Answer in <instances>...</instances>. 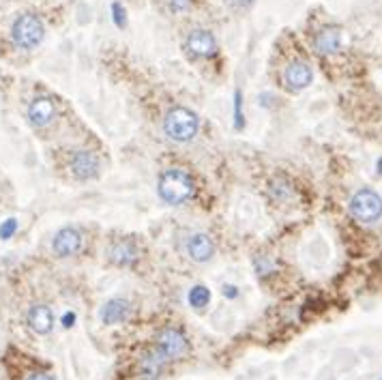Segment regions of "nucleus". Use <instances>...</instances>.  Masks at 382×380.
Segmentation results:
<instances>
[{
    "label": "nucleus",
    "mask_w": 382,
    "mask_h": 380,
    "mask_svg": "<svg viewBox=\"0 0 382 380\" xmlns=\"http://www.w3.org/2000/svg\"><path fill=\"white\" fill-rule=\"evenodd\" d=\"M165 361H168V359H165L163 354L157 350V346H155L153 350H149L144 357H142V361H140V374L144 376L147 380H155L163 372Z\"/></svg>",
    "instance_id": "dca6fc26"
},
{
    "label": "nucleus",
    "mask_w": 382,
    "mask_h": 380,
    "mask_svg": "<svg viewBox=\"0 0 382 380\" xmlns=\"http://www.w3.org/2000/svg\"><path fill=\"white\" fill-rule=\"evenodd\" d=\"M15 380H56L50 372H47L43 365L31 363L26 370L22 372V376H15Z\"/></svg>",
    "instance_id": "a211bd4d"
},
{
    "label": "nucleus",
    "mask_w": 382,
    "mask_h": 380,
    "mask_svg": "<svg viewBox=\"0 0 382 380\" xmlns=\"http://www.w3.org/2000/svg\"><path fill=\"white\" fill-rule=\"evenodd\" d=\"M131 314V305L125 299H110L101 307V322L103 324H118L127 320Z\"/></svg>",
    "instance_id": "2eb2a0df"
},
{
    "label": "nucleus",
    "mask_w": 382,
    "mask_h": 380,
    "mask_svg": "<svg viewBox=\"0 0 382 380\" xmlns=\"http://www.w3.org/2000/svg\"><path fill=\"white\" fill-rule=\"evenodd\" d=\"M376 172H378V174H382V159H380V161H378V165H376Z\"/></svg>",
    "instance_id": "393cba45"
},
{
    "label": "nucleus",
    "mask_w": 382,
    "mask_h": 380,
    "mask_svg": "<svg viewBox=\"0 0 382 380\" xmlns=\"http://www.w3.org/2000/svg\"><path fill=\"white\" fill-rule=\"evenodd\" d=\"M84 247V239H82V232L78 228H60L54 239H52V251L58 258H71V256H78Z\"/></svg>",
    "instance_id": "6e6552de"
},
{
    "label": "nucleus",
    "mask_w": 382,
    "mask_h": 380,
    "mask_svg": "<svg viewBox=\"0 0 382 380\" xmlns=\"http://www.w3.org/2000/svg\"><path fill=\"white\" fill-rule=\"evenodd\" d=\"M45 26L39 15L35 13H22L15 17L11 26V39L22 50H35V47L43 41Z\"/></svg>",
    "instance_id": "7ed1b4c3"
},
{
    "label": "nucleus",
    "mask_w": 382,
    "mask_h": 380,
    "mask_svg": "<svg viewBox=\"0 0 382 380\" xmlns=\"http://www.w3.org/2000/svg\"><path fill=\"white\" fill-rule=\"evenodd\" d=\"M187 299H189L191 307H196V310H204V307L208 305V301H210V290L206 286H194L189 290Z\"/></svg>",
    "instance_id": "f3484780"
},
{
    "label": "nucleus",
    "mask_w": 382,
    "mask_h": 380,
    "mask_svg": "<svg viewBox=\"0 0 382 380\" xmlns=\"http://www.w3.org/2000/svg\"><path fill=\"white\" fill-rule=\"evenodd\" d=\"M187 254L191 260H196V263H206L215 254V243L206 234H194L187 241Z\"/></svg>",
    "instance_id": "4468645a"
},
{
    "label": "nucleus",
    "mask_w": 382,
    "mask_h": 380,
    "mask_svg": "<svg viewBox=\"0 0 382 380\" xmlns=\"http://www.w3.org/2000/svg\"><path fill=\"white\" fill-rule=\"evenodd\" d=\"M234 123H236V129L243 127V118H241V94L236 92L234 97Z\"/></svg>",
    "instance_id": "412c9836"
},
{
    "label": "nucleus",
    "mask_w": 382,
    "mask_h": 380,
    "mask_svg": "<svg viewBox=\"0 0 382 380\" xmlns=\"http://www.w3.org/2000/svg\"><path fill=\"white\" fill-rule=\"evenodd\" d=\"M342 41H344V37H342L340 26H324L314 39V47L322 56H333L342 50Z\"/></svg>",
    "instance_id": "ddd939ff"
},
{
    "label": "nucleus",
    "mask_w": 382,
    "mask_h": 380,
    "mask_svg": "<svg viewBox=\"0 0 382 380\" xmlns=\"http://www.w3.org/2000/svg\"><path fill=\"white\" fill-rule=\"evenodd\" d=\"M63 322H65V327H74V322H76V314H74V312H67V314H65V318H63Z\"/></svg>",
    "instance_id": "b1692460"
},
{
    "label": "nucleus",
    "mask_w": 382,
    "mask_h": 380,
    "mask_svg": "<svg viewBox=\"0 0 382 380\" xmlns=\"http://www.w3.org/2000/svg\"><path fill=\"white\" fill-rule=\"evenodd\" d=\"M69 168H71V174L78 181H92L99 176L101 163L97 155H92L88 151H76L69 159Z\"/></svg>",
    "instance_id": "1a4fd4ad"
},
{
    "label": "nucleus",
    "mask_w": 382,
    "mask_h": 380,
    "mask_svg": "<svg viewBox=\"0 0 382 380\" xmlns=\"http://www.w3.org/2000/svg\"><path fill=\"white\" fill-rule=\"evenodd\" d=\"M163 3L172 13H185L191 7V0H163Z\"/></svg>",
    "instance_id": "aec40b11"
},
{
    "label": "nucleus",
    "mask_w": 382,
    "mask_h": 380,
    "mask_svg": "<svg viewBox=\"0 0 382 380\" xmlns=\"http://www.w3.org/2000/svg\"><path fill=\"white\" fill-rule=\"evenodd\" d=\"M312 82H314V71L303 60L290 63L283 71V86L288 88L290 92H299V90L307 88Z\"/></svg>",
    "instance_id": "9d476101"
},
{
    "label": "nucleus",
    "mask_w": 382,
    "mask_h": 380,
    "mask_svg": "<svg viewBox=\"0 0 382 380\" xmlns=\"http://www.w3.org/2000/svg\"><path fill=\"white\" fill-rule=\"evenodd\" d=\"M226 3L232 7V9H249L254 5V0H226Z\"/></svg>",
    "instance_id": "4be33fe9"
},
{
    "label": "nucleus",
    "mask_w": 382,
    "mask_h": 380,
    "mask_svg": "<svg viewBox=\"0 0 382 380\" xmlns=\"http://www.w3.org/2000/svg\"><path fill=\"white\" fill-rule=\"evenodd\" d=\"M185 52L191 58H210L217 54V39L210 31H191L185 39Z\"/></svg>",
    "instance_id": "0eeeda50"
},
{
    "label": "nucleus",
    "mask_w": 382,
    "mask_h": 380,
    "mask_svg": "<svg viewBox=\"0 0 382 380\" xmlns=\"http://www.w3.org/2000/svg\"><path fill=\"white\" fill-rule=\"evenodd\" d=\"M157 192H159V196H161V200L165 204L178 206V204L187 202L189 198H194L196 187H194V181H191V176L185 170L172 168V170H165L159 176Z\"/></svg>",
    "instance_id": "f257e3e1"
},
{
    "label": "nucleus",
    "mask_w": 382,
    "mask_h": 380,
    "mask_svg": "<svg viewBox=\"0 0 382 380\" xmlns=\"http://www.w3.org/2000/svg\"><path fill=\"white\" fill-rule=\"evenodd\" d=\"M350 215L361 224H376L382 217V198L369 187L359 189L350 198Z\"/></svg>",
    "instance_id": "20e7f679"
},
{
    "label": "nucleus",
    "mask_w": 382,
    "mask_h": 380,
    "mask_svg": "<svg viewBox=\"0 0 382 380\" xmlns=\"http://www.w3.org/2000/svg\"><path fill=\"white\" fill-rule=\"evenodd\" d=\"M163 131L174 142H189L200 131V118L189 108H172L163 118Z\"/></svg>",
    "instance_id": "f03ea898"
},
{
    "label": "nucleus",
    "mask_w": 382,
    "mask_h": 380,
    "mask_svg": "<svg viewBox=\"0 0 382 380\" xmlns=\"http://www.w3.org/2000/svg\"><path fill=\"white\" fill-rule=\"evenodd\" d=\"M26 324H28V329L33 331V333H37V336L52 333V329H54V312L45 303H35L28 310V314H26Z\"/></svg>",
    "instance_id": "9b49d317"
},
{
    "label": "nucleus",
    "mask_w": 382,
    "mask_h": 380,
    "mask_svg": "<svg viewBox=\"0 0 382 380\" xmlns=\"http://www.w3.org/2000/svg\"><path fill=\"white\" fill-rule=\"evenodd\" d=\"M140 245L127 236V239H121L116 241L112 247H110V263L116 265V267H131L133 263L140 260Z\"/></svg>",
    "instance_id": "f8f14e48"
},
{
    "label": "nucleus",
    "mask_w": 382,
    "mask_h": 380,
    "mask_svg": "<svg viewBox=\"0 0 382 380\" xmlns=\"http://www.w3.org/2000/svg\"><path fill=\"white\" fill-rule=\"evenodd\" d=\"M56 116H58V108L47 94H37L26 108V118L31 127L35 129H47L56 121Z\"/></svg>",
    "instance_id": "423d86ee"
},
{
    "label": "nucleus",
    "mask_w": 382,
    "mask_h": 380,
    "mask_svg": "<svg viewBox=\"0 0 382 380\" xmlns=\"http://www.w3.org/2000/svg\"><path fill=\"white\" fill-rule=\"evenodd\" d=\"M112 15H114V24L118 28H125V24H127V15H125V9L121 3H114L112 5Z\"/></svg>",
    "instance_id": "6ab92c4d"
},
{
    "label": "nucleus",
    "mask_w": 382,
    "mask_h": 380,
    "mask_svg": "<svg viewBox=\"0 0 382 380\" xmlns=\"http://www.w3.org/2000/svg\"><path fill=\"white\" fill-rule=\"evenodd\" d=\"M224 295L228 299H236L238 297V290H236V286H224Z\"/></svg>",
    "instance_id": "5701e85b"
},
{
    "label": "nucleus",
    "mask_w": 382,
    "mask_h": 380,
    "mask_svg": "<svg viewBox=\"0 0 382 380\" xmlns=\"http://www.w3.org/2000/svg\"><path fill=\"white\" fill-rule=\"evenodd\" d=\"M157 350L163 354L168 361H174V359H183L185 354L189 352V340L185 338L183 331L174 329V327H168L159 331L157 336Z\"/></svg>",
    "instance_id": "39448f33"
}]
</instances>
